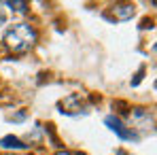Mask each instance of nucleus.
Wrapping results in <instances>:
<instances>
[{"label":"nucleus","instance_id":"obj_1","mask_svg":"<svg viewBox=\"0 0 157 155\" xmlns=\"http://www.w3.org/2000/svg\"><path fill=\"white\" fill-rule=\"evenodd\" d=\"M36 43V32L30 24H15L4 32V45L15 53L28 51Z\"/></svg>","mask_w":157,"mask_h":155},{"label":"nucleus","instance_id":"obj_2","mask_svg":"<svg viewBox=\"0 0 157 155\" xmlns=\"http://www.w3.org/2000/svg\"><path fill=\"white\" fill-rule=\"evenodd\" d=\"M104 123H106L110 130H113V132H115V134H117L121 140H136V138H138V136L132 132V128H125V126L121 123V119H119V117L108 115V117L104 119Z\"/></svg>","mask_w":157,"mask_h":155},{"label":"nucleus","instance_id":"obj_3","mask_svg":"<svg viewBox=\"0 0 157 155\" xmlns=\"http://www.w3.org/2000/svg\"><path fill=\"white\" fill-rule=\"evenodd\" d=\"M113 15H115V19H119V21L132 19V17H134V6H132V4H115V6H113Z\"/></svg>","mask_w":157,"mask_h":155},{"label":"nucleus","instance_id":"obj_4","mask_svg":"<svg viewBox=\"0 0 157 155\" xmlns=\"http://www.w3.org/2000/svg\"><path fill=\"white\" fill-rule=\"evenodd\" d=\"M0 147H4V149H17V151H21V149H28V145H24L19 138H15V136H4L2 140H0Z\"/></svg>","mask_w":157,"mask_h":155},{"label":"nucleus","instance_id":"obj_5","mask_svg":"<svg viewBox=\"0 0 157 155\" xmlns=\"http://www.w3.org/2000/svg\"><path fill=\"white\" fill-rule=\"evenodd\" d=\"M4 6H9L11 11H15V13H26L28 11V2H4Z\"/></svg>","mask_w":157,"mask_h":155},{"label":"nucleus","instance_id":"obj_6","mask_svg":"<svg viewBox=\"0 0 157 155\" xmlns=\"http://www.w3.org/2000/svg\"><path fill=\"white\" fill-rule=\"evenodd\" d=\"M2 6H4V4L0 2V28L4 26V21H6V13H4V9H2Z\"/></svg>","mask_w":157,"mask_h":155},{"label":"nucleus","instance_id":"obj_7","mask_svg":"<svg viewBox=\"0 0 157 155\" xmlns=\"http://www.w3.org/2000/svg\"><path fill=\"white\" fill-rule=\"evenodd\" d=\"M55 155H81V153H70V151H59V153H55Z\"/></svg>","mask_w":157,"mask_h":155}]
</instances>
